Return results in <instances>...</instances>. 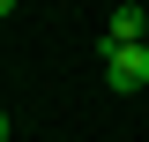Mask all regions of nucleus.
Masks as SVG:
<instances>
[{"instance_id": "nucleus-1", "label": "nucleus", "mask_w": 149, "mask_h": 142, "mask_svg": "<svg viewBox=\"0 0 149 142\" xmlns=\"http://www.w3.org/2000/svg\"><path fill=\"white\" fill-rule=\"evenodd\" d=\"M104 90H119V97L149 90V45H104Z\"/></svg>"}, {"instance_id": "nucleus-2", "label": "nucleus", "mask_w": 149, "mask_h": 142, "mask_svg": "<svg viewBox=\"0 0 149 142\" xmlns=\"http://www.w3.org/2000/svg\"><path fill=\"white\" fill-rule=\"evenodd\" d=\"M142 37H149V8L142 0H119L104 15V45H142Z\"/></svg>"}, {"instance_id": "nucleus-3", "label": "nucleus", "mask_w": 149, "mask_h": 142, "mask_svg": "<svg viewBox=\"0 0 149 142\" xmlns=\"http://www.w3.org/2000/svg\"><path fill=\"white\" fill-rule=\"evenodd\" d=\"M142 8H149V0H142Z\"/></svg>"}, {"instance_id": "nucleus-4", "label": "nucleus", "mask_w": 149, "mask_h": 142, "mask_svg": "<svg viewBox=\"0 0 149 142\" xmlns=\"http://www.w3.org/2000/svg\"><path fill=\"white\" fill-rule=\"evenodd\" d=\"M142 45H149V37H142Z\"/></svg>"}]
</instances>
